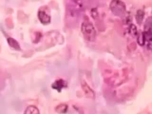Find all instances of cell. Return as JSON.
<instances>
[{
	"label": "cell",
	"mask_w": 152,
	"mask_h": 114,
	"mask_svg": "<svg viewBox=\"0 0 152 114\" xmlns=\"http://www.w3.org/2000/svg\"><path fill=\"white\" fill-rule=\"evenodd\" d=\"M81 32L84 37L88 41H94L96 37V31L93 24L88 20H84L81 24Z\"/></svg>",
	"instance_id": "6da1fadb"
},
{
	"label": "cell",
	"mask_w": 152,
	"mask_h": 114,
	"mask_svg": "<svg viewBox=\"0 0 152 114\" xmlns=\"http://www.w3.org/2000/svg\"><path fill=\"white\" fill-rule=\"evenodd\" d=\"M110 8L112 13L118 17L124 16L126 12L125 4L121 0H112Z\"/></svg>",
	"instance_id": "7a4b0ae2"
},
{
	"label": "cell",
	"mask_w": 152,
	"mask_h": 114,
	"mask_svg": "<svg viewBox=\"0 0 152 114\" xmlns=\"http://www.w3.org/2000/svg\"><path fill=\"white\" fill-rule=\"evenodd\" d=\"M71 4L69 7L71 14L75 16L76 12L80 10L83 5V0H71Z\"/></svg>",
	"instance_id": "3957f363"
},
{
	"label": "cell",
	"mask_w": 152,
	"mask_h": 114,
	"mask_svg": "<svg viewBox=\"0 0 152 114\" xmlns=\"http://www.w3.org/2000/svg\"><path fill=\"white\" fill-rule=\"evenodd\" d=\"M37 16L40 21L43 24H48L50 22V16L44 9L40 8L39 10Z\"/></svg>",
	"instance_id": "277c9868"
},
{
	"label": "cell",
	"mask_w": 152,
	"mask_h": 114,
	"mask_svg": "<svg viewBox=\"0 0 152 114\" xmlns=\"http://www.w3.org/2000/svg\"><path fill=\"white\" fill-rule=\"evenodd\" d=\"M144 30L143 33L145 36L146 39L148 37H152V17H149L145 21L144 27Z\"/></svg>",
	"instance_id": "5b68a950"
},
{
	"label": "cell",
	"mask_w": 152,
	"mask_h": 114,
	"mask_svg": "<svg viewBox=\"0 0 152 114\" xmlns=\"http://www.w3.org/2000/svg\"><path fill=\"white\" fill-rule=\"evenodd\" d=\"M81 87L82 88L84 92V94L86 96L91 99H94V93L93 91V90L88 86V85L85 82L84 80L81 82Z\"/></svg>",
	"instance_id": "8992f818"
},
{
	"label": "cell",
	"mask_w": 152,
	"mask_h": 114,
	"mask_svg": "<svg viewBox=\"0 0 152 114\" xmlns=\"http://www.w3.org/2000/svg\"><path fill=\"white\" fill-rule=\"evenodd\" d=\"M67 84L66 82L62 80V79H59L56 80L52 84V87L53 89L56 90L58 92H60L61 91V90L65 87L66 86Z\"/></svg>",
	"instance_id": "52a82bcc"
},
{
	"label": "cell",
	"mask_w": 152,
	"mask_h": 114,
	"mask_svg": "<svg viewBox=\"0 0 152 114\" xmlns=\"http://www.w3.org/2000/svg\"><path fill=\"white\" fill-rule=\"evenodd\" d=\"M24 114H40L38 109L34 106H28L24 111Z\"/></svg>",
	"instance_id": "ba28073f"
},
{
	"label": "cell",
	"mask_w": 152,
	"mask_h": 114,
	"mask_svg": "<svg viewBox=\"0 0 152 114\" xmlns=\"http://www.w3.org/2000/svg\"><path fill=\"white\" fill-rule=\"evenodd\" d=\"M7 41L8 42L9 45L12 47V48L16 49V50H20V45L18 44V43L13 38L11 37H8L7 39Z\"/></svg>",
	"instance_id": "9c48e42d"
},
{
	"label": "cell",
	"mask_w": 152,
	"mask_h": 114,
	"mask_svg": "<svg viewBox=\"0 0 152 114\" xmlns=\"http://www.w3.org/2000/svg\"><path fill=\"white\" fill-rule=\"evenodd\" d=\"M67 109H68V106L66 104H60L58 105L55 108L56 111L59 113H65Z\"/></svg>",
	"instance_id": "30bf717a"
},
{
	"label": "cell",
	"mask_w": 152,
	"mask_h": 114,
	"mask_svg": "<svg viewBox=\"0 0 152 114\" xmlns=\"http://www.w3.org/2000/svg\"><path fill=\"white\" fill-rule=\"evenodd\" d=\"M144 16V12L143 11H142L141 10H139L138 11H137V14H136V20L139 24H140L142 23Z\"/></svg>",
	"instance_id": "8fae6325"
}]
</instances>
